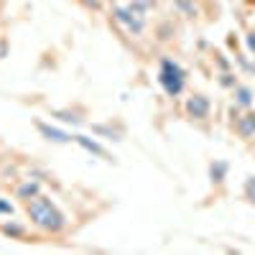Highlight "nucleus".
Listing matches in <instances>:
<instances>
[{"label":"nucleus","mask_w":255,"mask_h":255,"mask_svg":"<svg viewBox=\"0 0 255 255\" xmlns=\"http://www.w3.org/2000/svg\"><path fill=\"white\" fill-rule=\"evenodd\" d=\"M26 215L31 220V225L38 230V232H46V235H61L67 230V215L59 209V204L46 197V194H38L33 199L26 202Z\"/></svg>","instance_id":"nucleus-1"},{"label":"nucleus","mask_w":255,"mask_h":255,"mask_svg":"<svg viewBox=\"0 0 255 255\" xmlns=\"http://www.w3.org/2000/svg\"><path fill=\"white\" fill-rule=\"evenodd\" d=\"M161 90L168 95V97H179L186 87V69L171 56H163L158 61V74H156Z\"/></svg>","instance_id":"nucleus-2"},{"label":"nucleus","mask_w":255,"mask_h":255,"mask_svg":"<svg viewBox=\"0 0 255 255\" xmlns=\"http://www.w3.org/2000/svg\"><path fill=\"white\" fill-rule=\"evenodd\" d=\"M113 20L128 36H140L148 28L145 13L138 10V8H133L130 3H128V5H113Z\"/></svg>","instance_id":"nucleus-3"},{"label":"nucleus","mask_w":255,"mask_h":255,"mask_svg":"<svg viewBox=\"0 0 255 255\" xmlns=\"http://www.w3.org/2000/svg\"><path fill=\"white\" fill-rule=\"evenodd\" d=\"M184 113H186V118H191V120H207L209 118V113H212V102H209V97L207 95H191L186 102H184Z\"/></svg>","instance_id":"nucleus-4"},{"label":"nucleus","mask_w":255,"mask_h":255,"mask_svg":"<svg viewBox=\"0 0 255 255\" xmlns=\"http://www.w3.org/2000/svg\"><path fill=\"white\" fill-rule=\"evenodd\" d=\"M36 130L41 133V138H44V140L56 143V145L74 143V135H72V133L61 130V128H56V125H49V123H44V120H36Z\"/></svg>","instance_id":"nucleus-5"},{"label":"nucleus","mask_w":255,"mask_h":255,"mask_svg":"<svg viewBox=\"0 0 255 255\" xmlns=\"http://www.w3.org/2000/svg\"><path fill=\"white\" fill-rule=\"evenodd\" d=\"M74 143L82 148V151H87V153H92V156H97L102 161H115V156L97 138H90V135H84V133H74Z\"/></svg>","instance_id":"nucleus-6"},{"label":"nucleus","mask_w":255,"mask_h":255,"mask_svg":"<svg viewBox=\"0 0 255 255\" xmlns=\"http://www.w3.org/2000/svg\"><path fill=\"white\" fill-rule=\"evenodd\" d=\"M13 194H15V199H20V202H28V199H33V197H38L41 194V181H36V179H23V181H20L18 186H15V191H13Z\"/></svg>","instance_id":"nucleus-7"},{"label":"nucleus","mask_w":255,"mask_h":255,"mask_svg":"<svg viewBox=\"0 0 255 255\" xmlns=\"http://www.w3.org/2000/svg\"><path fill=\"white\" fill-rule=\"evenodd\" d=\"M51 118L61 120L64 125H84V110H74V108H61V110H51Z\"/></svg>","instance_id":"nucleus-8"},{"label":"nucleus","mask_w":255,"mask_h":255,"mask_svg":"<svg viewBox=\"0 0 255 255\" xmlns=\"http://www.w3.org/2000/svg\"><path fill=\"white\" fill-rule=\"evenodd\" d=\"M235 130H238V135L243 138V140H250V138H255V113H245L243 118H238V123H235Z\"/></svg>","instance_id":"nucleus-9"},{"label":"nucleus","mask_w":255,"mask_h":255,"mask_svg":"<svg viewBox=\"0 0 255 255\" xmlns=\"http://www.w3.org/2000/svg\"><path fill=\"white\" fill-rule=\"evenodd\" d=\"M0 232H3L5 238H10V240H26L28 238V225L18 222V220H10L5 225H0Z\"/></svg>","instance_id":"nucleus-10"},{"label":"nucleus","mask_w":255,"mask_h":255,"mask_svg":"<svg viewBox=\"0 0 255 255\" xmlns=\"http://www.w3.org/2000/svg\"><path fill=\"white\" fill-rule=\"evenodd\" d=\"M232 102H235L238 108L250 110L253 102H255V92L250 87H245V84H238V87H232Z\"/></svg>","instance_id":"nucleus-11"},{"label":"nucleus","mask_w":255,"mask_h":255,"mask_svg":"<svg viewBox=\"0 0 255 255\" xmlns=\"http://www.w3.org/2000/svg\"><path fill=\"white\" fill-rule=\"evenodd\" d=\"M92 133H97V135H108V138H113V140H123V135H125L123 128H120V130H115L113 123H100V125H92Z\"/></svg>","instance_id":"nucleus-12"},{"label":"nucleus","mask_w":255,"mask_h":255,"mask_svg":"<svg viewBox=\"0 0 255 255\" xmlns=\"http://www.w3.org/2000/svg\"><path fill=\"white\" fill-rule=\"evenodd\" d=\"M227 171H230V163H227V161L209 163V176H212V181H217V184H222V181L227 179Z\"/></svg>","instance_id":"nucleus-13"},{"label":"nucleus","mask_w":255,"mask_h":255,"mask_svg":"<svg viewBox=\"0 0 255 255\" xmlns=\"http://www.w3.org/2000/svg\"><path fill=\"white\" fill-rule=\"evenodd\" d=\"M15 215V204L5 197H0V217H13Z\"/></svg>","instance_id":"nucleus-14"},{"label":"nucleus","mask_w":255,"mask_h":255,"mask_svg":"<svg viewBox=\"0 0 255 255\" xmlns=\"http://www.w3.org/2000/svg\"><path fill=\"white\" fill-rule=\"evenodd\" d=\"M156 3H158V0H130V5H133V8H138V10H143V13L153 10V8H156Z\"/></svg>","instance_id":"nucleus-15"},{"label":"nucleus","mask_w":255,"mask_h":255,"mask_svg":"<svg viewBox=\"0 0 255 255\" xmlns=\"http://www.w3.org/2000/svg\"><path fill=\"white\" fill-rule=\"evenodd\" d=\"M220 84L222 87H238V82L232 79V74H222V79H220Z\"/></svg>","instance_id":"nucleus-16"},{"label":"nucleus","mask_w":255,"mask_h":255,"mask_svg":"<svg viewBox=\"0 0 255 255\" xmlns=\"http://www.w3.org/2000/svg\"><path fill=\"white\" fill-rule=\"evenodd\" d=\"M5 56H8V41L0 38V59H5Z\"/></svg>","instance_id":"nucleus-17"},{"label":"nucleus","mask_w":255,"mask_h":255,"mask_svg":"<svg viewBox=\"0 0 255 255\" xmlns=\"http://www.w3.org/2000/svg\"><path fill=\"white\" fill-rule=\"evenodd\" d=\"M248 49L255 51V33H248Z\"/></svg>","instance_id":"nucleus-18"}]
</instances>
